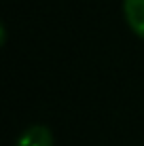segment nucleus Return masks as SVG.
I'll use <instances>...</instances> for the list:
<instances>
[{
  "instance_id": "obj_1",
  "label": "nucleus",
  "mask_w": 144,
  "mask_h": 146,
  "mask_svg": "<svg viewBox=\"0 0 144 146\" xmlns=\"http://www.w3.org/2000/svg\"><path fill=\"white\" fill-rule=\"evenodd\" d=\"M15 146H53V133L47 125H30L17 138Z\"/></svg>"
},
{
  "instance_id": "obj_2",
  "label": "nucleus",
  "mask_w": 144,
  "mask_h": 146,
  "mask_svg": "<svg viewBox=\"0 0 144 146\" xmlns=\"http://www.w3.org/2000/svg\"><path fill=\"white\" fill-rule=\"evenodd\" d=\"M123 13L131 32L144 40V0H123Z\"/></svg>"
}]
</instances>
